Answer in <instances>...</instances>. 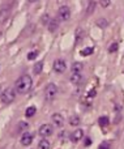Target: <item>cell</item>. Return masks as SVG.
<instances>
[{"instance_id":"7402d4cb","label":"cell","mask_w":124,"mask_h":149,"mask_svg":"<svg viewBox=\"0 0 124 149\" xmlns=\"http://www.w3.org/2000/svg\"><path fill=\"white\" fill-rule=\"evenodd\" d=\"M96 8V1H90V4H89V7H88V15H90L91 12H93V9Z\"/></svg>"},{"instance_id":"e0dca14e","label":"cell","mask_w":124,"mask_h":149,"mask_svg":"<svg viewBox=\"0 0 124 149\" xmlns=\"http://www.w3.org/2000/svg\"><path fill=\"white\" fill-rule=\"evenodd\" d=\"M98 123H99V126H102V127H107L110 124V119L107 118V116H101V118L98 119Z\"/></svg>"},{"instance_id":"52a82bcc","label":"cell","mask_w":124,"mask_h":149,"mask_svg":"<svg viewBox=\"0 0 124 149\" xmlns=\"http://www.w3.org/2000/svg\"><path fill=\"white\" fill-rule=\"evenodd\" d=\"M33 140H34V135L30 134V132H25V134L21 136V144H22L24 147H29V145H31Z\"/></svg>"},{"instance_id":"8fae6325","label":"cell","mask_w":124,"mask_h":149,"mask_svg":"<svg viewBox=\"0 0 124 149\" xmlns=\"http://www.w3.org/2000/svg\"><path fill=\"white\" fill-rule=\"evenodd\" d=\"M9 13H10L9 7H4L3 9H0V22H4V21L8 18Z\"/></svg>"},{"instance_id":"30bf717a","label":"cell","mask_w":124,"mask_h":149,"mask_svg":"<svg viewBox=\"0 0 124 149\" xmlns=\"http://www.w3.org/2000/svg\"><path fill=\"white\" fill-rule=\"evenodd\" d=\"M48 30L51 31V33H54V31L57 30V28H59V20H55V18H50L48 21Z\"/></svg>"},{"instance_id":"ac0fdd59","label":"cell","mask_w":124,"mask_h":149,"mask_svg":"<svg viewBox=\"0 0 124 149\" xmlns=\"http://www.w3.org/2000/svg\"><path fill=\"white\" fill-rule=\"evenodd\" d=\"M42 70H43V62L35 63V65H34V73H35V74H39V73L42 72Z\"/></svg>"},{"instance_id":"5b68a950","label":"cell","mask_w":124,"mask_h":149,"mask_svg":"<svg viewBox=\"0 0 124 149\" xmlns=\"http://www.w3.org/2000/svg\"><path fill=\"white\" fill-rule=\"evenodd\" d=\"M38 134L41 135L42 137H48L54 134V127L51 124H42L38 130Z\"/></svg>"},{"instance_id":"2e32d148","label":"cell","mask_w":124,"mask_h":149,"mask_svg":"<svg viewBox=\"0 0 124 149\" xmlns=\"http://www.w3.org/2000/svg\"><path fill=\"white\" fill-rule=\"evenodd\" d=\"M80 123H81V120H80V118H78L77 115H73V116H71V118H69V124L72 127L80 126Z\"/></svg>"},{"instance_id":"6da1fadb","label":"cell","mask_w":124,"mask_h":149,"mask_svg":"<svg viewBox=\"0 0 124 149\" xmlns=\"http://www.w3.org/2000/svg\"><path fill=\"white\" fill-rule=\"evenodd\" d=\"M31 86H33V80L29 74H22L15 84V89L18 94H26L31 89Z\"/></svg>"},{"instance_id":"484cf974","label":"cell","mask_w":124,"mask_h":149,"mask_svg":"<svg viewBox=\"0 0 124 149\" xmlns=\"http://www.w3.org/2000/svg\"><path fill=\"white\" fill-rule=\"evenodd\" d=\"M25 128H28V123H20V130H25Z\"/></svg>"},{"instance_id":"d6986e66","label":"cell","mask_w":124,"mask_h":149,"mask_svg":"<svg viewBox=\"0 0 124 149\" xmlns=\"http://www.w3.org/2000/svg\"><path fill=\"white\" fill-rule=\"evenodd\" d=\"M93 51H94V49H93V47H86V49H84L82 51L80 52V54L82 55V56H89V55H91V54H93Z\"/></svg>"},{"instance_id":"9a60e30c","label":"cell","mask_w":124,"mask_h":149,"mask_svg":"<svg viewBox=\"0 0 124 149\" xmlns=\"http://www.w3.org/2000/svg\"><path fill=\"white\" fill-rule=\"evenodd\" d=\"M38 148H39V149H50V148H51V144H50L48 140L42 139L41 141L38 143Z\"/></svg>"},{"instance_id":"277c9868","label":"cell","mask_w":124,"mask_h":149,"mask_svg":"<svg viewBox=\"0 0 124 149\" xmlns=\"http://www.w3.org/2000/svg\"><path fill=\"white\" fill-rule=\"evenodd\" d=\"M71 18V9L67 5H63L59 8V12H57V20L59 21H68Z\"/></svg>"},{"instance_id":"3957f363","label":"cell","mask_w":124,"mask_h":149,"mask_svg":"<svg viewBox=\"0 0 124 149\" xmlns=\"http://www.w3.org/2000/svg\"><path fill=\"white\" fill-rule=\"evenodd\" d=\"M57 94V86L55 84H48L44 89V97L47 101H52Z\"/></svg>"},{"instance_id":"44dd1931","label":"cell","mask_w":124,"mask_h":149,"mask_svg":"<svg viewBox=\"0 0 124 149\" xmlns=\"http://www.w3.org/2000/svg\"><path fill=\"white\" fill-rule=\"evenodd\" d=\"M37 56H38V51H31L28 54V60H34Z\"/></svg>"},{"instance_id":"f1b7e54d","label":"cell","mask_w":124,"mask_h":149,"mask_svg":"<svg viewBox=\"0 0 124 149\" xmlns=\"http://www.w3.org/2000/svg\"><path fill=\"white\" fill-rule=\"evenodd\" d=\"M29 3H35V1H38V0H28Z\"/></svg>"},{"instance_id":"7c38bea8","label":"cell","mask_w":124,"mask_h":149,"mask_svg":"<svg viewBox=\"0 0 124 149\" xmlns=\"http://www.w3.org/2000/svg\"><path fill=\"white\" fill-rule=\"evenodd\" d=\"M84 70V64L81 62H75L72 64V73H81Z\"/></svg>"},{"instance_id":"4fadbf2b","label":"cell","mask_w":124,"mask_h":149,"mask_svg":"<svg viewBox=\"0 0 124 149\" xmlns=\"http://www.w3.org/2000/svg\"><path fill=\"white\" fill-rule=\"evenodd\" d=\"M81 80H82V74L81 73H72L71 74V82L72 84H80L81 82Z\"/></svg>"},{"instance_id":"ba28073f","label":"cell","mask_w":124,"mask_h":149,"mask_svg":"<svg viewBox=\"0 0 124 149\" xmlns=\"http://www.w3.org/2000/svg\"><path fill=\"white\" fill-rule=\"evenodd\" d=\"M51 119H52V123L55 124V127H63V124H64V118H63V115L59 113L52 114Z\"/></svg>"},{"instance_id":"7a4b0ae2","label":"cell","mask_w":124,"mask_h":149,"mask_svg":"<svg viewBox=\"0 0 124 149\" xmlns=\"http://www.w3.org/2000/svg\"><path fill=\"white\" fill-rule=\"evenodd\" d=\"M16 94H17V92H16L15 88H7V89L1 93L0 100H1L3 103H7L8 105V103H12L13 101L16 100Z\"/></svg>"},{"instance_id":"4316f807","label":"cell","mask_w":124,"mask_h":149,"mask_svg":"<svg viewBox=\"0 0 124 149\" xmlns=\"http://www.w3.org/2000/svg\"><path fill=\"white\" fill-rule=\"evenodd\" d=\"M98 25L103 28V26H106V25H107V21H105V22H103V21H98Z\"/></svg>"},{"instance_id":"cb8c5ba5","label":"cell","mask_w":124,"mask_h":149,"mask_svg":"<svg viewBox=\"0 0 124 149\" xmlns=\"http://www.w3.org/2000/svg\"><path fill=\"white\" fill-rule=\"evenodd\" d=\"M98 148H99V149H103V148L107 149V148H110V143H107V141H106V143H101V145H99Z\"/></svg>"},{"instance_id":"ffe728a7","label":"cell","mask_w":124,"mask_h":149,"mask_svg":"<svg viewBox=\"0 0 124 149\" xmlns=\"http://www.w3.org/2000/svg\"><path fill=\"white\" fill-rule=\"evenodd\" d=\"M118 49H119V45L116 43V42H112L111 45H110V47H109V52H116L118 51Z\"/></svg>"},{"instance_id":"9c48e42d","label":"cell","mask_w":124,"mask_h":149,"mask_svg":"<svg viewBox=\"0 0 124 149\" xmlns=\"http://www.w3.org/2000/svg\"><path fill=\"white\" fill-rule=\"evenodd\" d=\"M82 137H84V131L78 128V130H76V131L72 134V136H71V140H72L73 143H78L81 139H82Z\"/></svg>"},{"instance_id":"603a6c76","label":"cell","mask_w":124,"mask_h":149,"mask_svg":"<svg viewBox=\"0 0 124 149\" xmlns=\"http://www.w3.org/2000/svg\"><path fill=\"white\" fill-rule=\"evenodd\" d=\"M99 3H101V7L102 8H107L110 5V0H101Z\"/></svg>"},{"instance_id":"5bb4252c","label":"cell","mask_w":124,"mask_h":149,"mask_svg":"<svg viewBox=\"0 0 124 149\" xmlns=\"http://www.w3.org/2000/svg\"><path fill=\"white\" fill-rule=\"evenodd\" d=\"M35 113H37L35 106H29V107L26 109V111H25V116L26 118H31V116L35 115Z\"/></svg>"},{"instance_id":"d4e9b609","label":"cell","mask_w":124,"mask_h":149,"mask_svg":"<svg viewBox=\"0 0 124 149\" xmlns=\"http://www.w3.org/2000/svg\"><path fill=\"white\" fill-rule=\"evenodd\" d=\"M48 21H50V16L48 15H44L43 16V22L44 24H48Z\"/></svg>"},{"instance_id":"83f0119b","label":"cell","mask_w":124,"mask_h":149,"mask_svg":"<svg viewBox=\"0 0 124 149\" xmlns=\"http://www.w3.org/2000/svg\"><path fill=\"white\" fill-rule=\"evenodd\" d=\"M96 95V90H90L89 92V97H94Z\"/></svg>"},{"instance_id":"8992f818","label":"cell","mask_w":124,"mask_h":149,"mask_svg":"<svg viewBox=\"0 0 124 149\" xmlns=\"http://www.w3.org/2000/svg\"><path fill=\"white\" fill-rule=\"evenodd\" d=\"M52 68H54V71L56 73H63L67 70V63L62 59H56L54 62V64H52Z\"/></svg>"}]
</instances>
